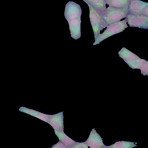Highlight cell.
Returning <instances> with one entry per match:
<instances>
[{"label": "cell", "mask_w": 148, "mask_h": 148, "mask_svg": "<svg viewBox=\"0 0 148 148\" xmlns=\"http://www.w3.org/2000/svg\"><path fill=\"white\" fill-rule=\"evenodd\" d=\"M81 14L82 10L79 4L73 1H69L66 4L64 16L69 24L71 36L76 40L81 36Z\"/></svg>", "instance_id": "cell-1"}, {"label": "cell", "mask_w": 148, "mask_h": 148, "mask_svg": "<svg viewBox=\"0 0 148 148\" xmlns=\"http://www.w3.org/2000/svg\"><path fill=\"white\" fill-rule=\"evenodd\" d=\"M128 13V7L118 8L109 6L102 12L103 18L107 26L125 18Z\"/></svg>", "instance_id": "cell-2"}, {"label": "cell", "mask_w": 148, "mask_h": 148, "mask_svg": "<svg viewBox=\"0 0 148 148\" xmlns=\"http://www.w3.org/2000/svg\"><path fill=\"white\" fill-rule=\"evenodd\" d=\"M87 5L89 9L90 21L95 40L100 31L105 28L107 25L103 18L102 12L89 4Z\"/></svg>", "instance_id": "cell-3"}, {"label": "cell", "mask_w": 148, "mask_h": 148, "mask_svg": "<svg viewBox=\"0 0 148 148\" xmlns=\"http://www.w3.org/2000/svg\"><path fill=\"white\" fill-rule=\"evenodd\" d=\"M127 23L126 21L124 19L107 26L106 29L104 32L102 34H99L93 45H95L99 44L110 36L123 32L128 27Z\"/></svg>", "instance_id": "cell-4"}, {"label": "cell", "mask_w": 148, "mask_h": 148, "mask_svg": "<svg viewBox=\"0 0 148 148\" xmlns=\"http://www.w3.org/2000/svg\"><path fill=\"white\" fill-rule=\"evenodd\" d=\"M119 57L122 58L131 68L140 69L147 61L138 56L127 49L122 48L119 52Z\"/></svg>", "instance_id": "cell-5"}, {"label": "cell", "mask_w": 148, "mask_h": 148, "mask_svg": "<svg viewBox=\"0 0 148 148\" xmlns=\"http://www.w3.org/2000/svg\"><path fill=\"white\" fill-rule=\"evenodd\" d=\"M125 19L130 27L148 29V16L142 14L134 15L128 13Z\"/></svg>", "instance_id": "cell-6"}, {"label": "cell", "mask_w": 148, "mask_h": 148, "mask_svg": "<svg viewBox=\"0 0 148 148\" xmlns=\"http://www.w3.org/2000/svg\"><path fill=\"white\" fill-rule=\"evenodd\" d=\"M148 5V3L140 0H132L128 7V13L134 14H140L144 9Z\"/></svg>", "instance_id": "cell-7"}, {"label": "cell", "mask_w": 148, "mask_h": 148, "mask_svg": "<svg viewBox=\"0 0 148 148\" xmlns=\"http://www.w3.org/2000/svg\"><path fill=\"white\" fill-rule=\"evenodd\" d=\"M49 123L55 130L62 131L63 128V116L60 113L51 115L49 119Z\"/></svg>", "instance_id": "cell-8"}, {"label": "cell", "mask_w": 148, "mask_h": 148, "mask_svg": "<svg viewBox=\"0 0 148 148\" xmlns=\"http://www.w3.org/2000/svg\"><path fill=\"white\" fill-rule=\"evenodd\" d=\"M87 4L93 7L96 9L103 12L106 9V2L104 0H83Z\"/></svg>", "instance_id": "cell-9"}, {"label": "cell", "mask_w": 148, "mask_h": 148, "mask_svg": "<svg viewBox=\"0 0 148 148\" xmlns=\"http://www.w3.org/2000/svg\"><path fill=\"white\" fill-rule=\"evenodd\" d=\"M132 0H107L106 4L109 6L118 8L128 7Z\"/></svg>", "instance_id": "cell-10"}, {"label": "cell", "mask_w": 148, "mask_h": 148, "mask_svg": "<svg viewBox=\"0 0 148 148\" xmlns=\"http://www.w3.org/2000/svg\"><path fill=\"white\" fill-rule=\"evenodd\" d=\"M55 132L60 140L66 146H70L74 144L75 141L67 136L63 131L55 130Z\"/></svg>", "instance_id": "cell-11"}, {"label": "cell", "mask_w": 148, "mask_h": 148, "mask_svg": "<svg viewBox=\"0 0 148 148\" xmlns=\"http://www.w3.org/2000/svg\"><path fill=\"white\" fill-rule=\"evenodd\" d=\"M141 73L144 75H148V62L147 61L140 69Z\"/></svg>", "instance_id": "cell-12"}, {"label": "cell", "mask_w": 148, "mask_h": 148, "mask_svg": "<svg viewBox=\"0 0 148 148\" xmlns=\"http://www.w3.org/2000/svg\"><path fill=\"white\" fill-rule=\"evenodd\" d=\"M140 14L148 16V5L147 6L142 10Z\"/></svg>", "instance_id": "cell-13"}, {"label": "cell", "mask_w": 148, "mask_h": 148, "mask_svg": "<svg viewBox=\"0 0 148 148\" xmlns=\"http://www.w3.org/2000/svg\"><path fill=\"white\" fill-rule=\"evenodd\" d=\"M53 148H66V145L64 144L61 143H58L55 145L53 147Z\"/></svg>", "instance_id": "cell-14"}, {"label": "cell", "mask_w": 148, "mask_h": 148, "mask_svg": "<svg viewBox=\"0 0 148 148\" xmlns=\"http://www.w3.org/2000/svg\"><path fill=\"white\" fill-rule=\"evenodd\" d=\"M104 0L105 1H106L107 0Z\"/></svg>", "instance_id": "cell-15"}]
</instances>
